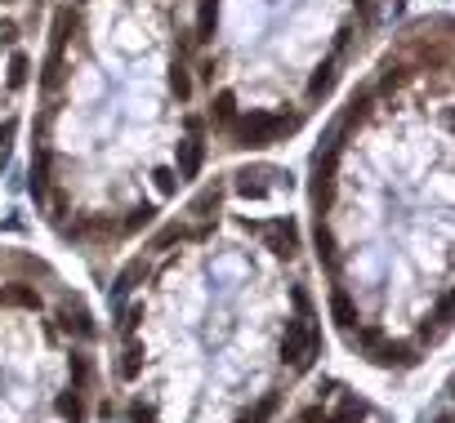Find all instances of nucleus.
<instances>
[{"mask_svg":"<svg viewBox=\"0 0 455 423\" xmlns=\"http://www.w3.org/2000/svg\"><path fill=\"white\" fill-rule=\"evenodd\" d=\"M112 423H273L326 357L295 174L237 165L161 214L108 285Z\"/></svg>","mask_w":455,"mask_h":423,"instance_id":"f257e3e1","label":"nucleus"},{"mask_svg":"<svg viewBox=\"0 0 455 423\" xmlns=\"http://www.w3.org/2000/svg\"><path fill=\"white\" fill-rule=\"evenodd\" d=\"M308 259L340 348L411 375L451 338V23L419 18L308 161Z\"/></svg>","mask_w":455,"mask_h":423,"instance_id":"f03ea898","label":"nucleus"},{"mask_svg":"<svg viewBox=\"0 0 455 423\" xmlns=\"http://www.w3.org/2000/svg\"><path fill=\"white\" fill-rule=\"evenodd\" d=\"M183 0H63L49 18L27 196L90 263L125 254L197 188L210 125L192 107Z\"/></svg>","mask_w":455,"mask_h":423,"instance_id":"7ed1b4c3","label":"nucleus"},{"mask_svg":"<svg viewBox=\"0 0 455 423\" xmlns=\"http://www.w3.org/2000/svg\"><path fill=\"white\" fill-rule=\"evenodd\" d=\"M384 0H197L192 72L206 125L228 151L295 139L380 27Z\"/></svg>","mask_w":455,"mask_h":423,"instance_id":"20e7f679","label":"nucleus"},{"mask_svg":"<svg viewBox=\"0 0 455 423\" xmlns=\"http://www.w3.org/2000/svg\"><path fill=\"white\" fill-rule=\"evenodd\" d=\"M0 423H112L103 321L27 245H0Z\"/></svg>","mask_w":455,"mask_h":423,"instance_id":"39448f33","label":"nucleus"},{"mask_svg":"<svg viewBox=\"0 0 455 423\" xmlns=\"http://www.w3.org/2000/svg\"><path fill=\"white\" fill-rule=\"evenodd\" d=\"M273 423H397L375 397L352 387L340 375H313L299 392L286 401Z\"/></svg>","mask_w":455,"mask_h":423,"instance_id":"423d86ee","label":"nucleus"},{"mask_svg":"<svg viewBox=\"0 0 455 423\" xmlns=\"http://www.w3.org/2000/svg\"><path fill=\"white\" fill-rule=\"evenodd\" d=\"M31 85V54L23 45V23L0 9V174L9 169L19 139V94Z\"/></svg>","mask_w":455,"mask_h":423,"instance_id":"0eeeda50","label":"nucleus"},{"mask_svg":"<svg viewBox=\"0 0 455 423\" xmlns=\"http://www.w3.org/2000/svg\"><path fill=\"white\" fill-rule=\"evenodd\" d=\"M419 423H451V383H446V379H442V387H437L433 405H424Z\"/></svg>","mask_w":455,"mask_h":423,"instance_id":"6e6552de","label":"nucleus"}]
</instances>
